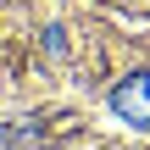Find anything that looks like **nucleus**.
Listing matches in <instances>:
<instances>
[{"instance_id": "obj_1", "label": "nucleus", "mask_w": 150, "mask_h": 150, "mask_svg": "<svg viewBox=\"0 0 150 150\" xmlns=\"http://www.w3.org/2000/svg\"><path fill=\"white\" fill-rule=\"evenodd\" d=\"M111 106H117V117H122V122H134V128H150V72H134V78H122V83L111 89Z\"/></svg>"}]
</instances>
